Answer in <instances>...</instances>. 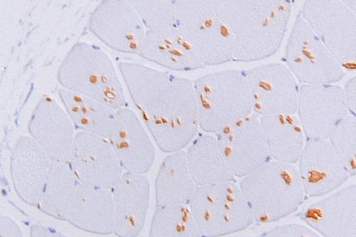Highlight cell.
<instances>
[{
	"label": "cell",
	"instance_id": "obj_25",
	"mask_svg": "<svg viewBox=\"0 0 356 237\" xmlns=\"http://www.w3.org/2000/svg\"><path fill=\"white\" fill-rule=\"evenodd\" d=\"M197 187L188 166L185 149L168 153L156 177V206L189 204Z\"/></svg>",
	"mask_w": 356,
	"mask_h": 237
},
{
	"label": "cell",
	"instance_id": "obj_14",
	"mask_svg": "<svg viewBox=\"0 0 356 237\" xmlns=\"http://www.w3.org/2000/svg\"><path fill=\"white\" fill-rule=\"evenodd\" d=\"M235 177L242 178L271 158L259 116L254 113L215 133Z\"/></svg>",
	"mask_w": 356,
	"mask_h": 237
},
{
	"label": "cell",
	"instance_id": "obj_21",
	"mask_svg": "<svg viewBox=\"0 0 356 237\" xmlns=\"http://www.w3.org/2000/svg\"><path fill=\"white\" fill-rule=\"evenodd\" d=\"M113 204V234L136 237L142 231L150 201V184L145 174L124 171L111 188Z\"/></svg>",
	"mask_w": 356,
	"mask_h": 237
},
{
	"label": "cell",
	"instance_id": "obj_5",
	"mask_svg": "<svg viewBox=\"0 0 356 237\" xmlns=\"http://www.w3.org/2000/svg\"><path fill=\"white\" fill-rule=\"evenodd\" d=\"M200 128L216 133L252 113L246 71L224 70L193 81Z\"/></svg>",
	"mask_w": 356,
	"mask_h": 237
},
{
	"label": "cell",
	"instance_id": "obj_30",
	"mask_svg": "<svg viewBox=\"0 0 356 237\" xmlns=\"http://www.w3.org/2000/svg\"><path fill=\"white\" fill-rule=\"evenodd\" d=\"M224 25L235 35L248 22L257 0H211Z\"/></svg>",
	"mask_w": 356,
	"mask_h": 237
},
{
	"label": "cell",
	"instance_id": "obj_20",
	"mask_svg": "<svg viewBox=\"0 0 356 237\" xmlns=\"http://www.w3.org/2000/svg\"><path fill=\"white\" fill-rule=\"evenodd\" d=\"M108 140L124 171L146 174L152 167L154 145L141 119L129 106L116 110L115 126Z\"/></svg>",
	"mask_w": 356,
	"mask_h": 237
},
{
	"label": "cell",
	"instance_id": "obj_19",
	"mask_svg": "<svg viewBox=\"0 0 356 237\" xmlns=\"http://www.w3.org/2000/svg\"><path fill=\"white\" fill-rule=\"evenodd\" d=\"M298 216L320 236L356 237V183L305 206Z\"/></svg>",
	"mask_w": 356,
	"mask_h": 237
},
{
	"label": "cell",
	"instance_id": "obj_12",
	"mask_svg": "<svg viewBox=\"0 0 356 237\" xmlns=\"http://www.w3.org/2000/svg\"><path fill=\"white\" fill-rule=\"evenodd\" d=\"M88 28L110 49L137 55L147 30L127 0H102L90 16Z\"/></svg>",
	"mask_w": 356,
	"mask_h": 237
},
{
	"label": "cell",
	"instance_id": "obj_31",
	"mask_svg": "<svg viewBox=\"0 0 356 237\" xmlns=\"http://www.w3.org/2000/svg\"><path fill=\"white\" fill-rule=\"evenodd\" d=\"M264 237H318L320 236L307 224L289 223L277 225L264 232Z\"/></svg>",
	"mask_w": 356,
	"mask_h": 237
},
{
	"label": "cell",
	"instance_id": "obj_22",
	"mask_svg": "<svg viewBox=\"0 0 356 237\" xmlns=\"http://www.w3.org/2000/svg\"><path fill=\"white\" fill-rule=\"evenodd\" d=\"M138 55L171 72L206 67L193 45L175 26L147 28Z\"/></svg>",
	"mask_w": 356,
	"mask_h": 237
},
{
	"label": "cell",
	"instance_id": "obj_18",
	"mask_svg": "<svg viewBox=\"0 0 356 237\" xmlns=\"http://www.w3.org/2000/svg\"><path fill=\"white\" fill-rule=\"evenodd\" d=\"M29 135L54 161L67 162L76 130L62 104L43 95L28 122Z\"/></svg>",
	"mask_w": 356,
	"mask_h": 237
},
{
	"label": "cell",
	"instance_id": "obj_29",
	"mask_svg": "<svg viewBox=\"0 0 356 237\" xmlns=\"http://www.w3.org/2000/svg\"><path fill=\"white\" fill-rule=\"evenodd\" d=\"M343 160L351 177L356 175V117L350 113L328 138Z\"/></svg>",
	"mask_w": 356,
	"mask_h": 237
},
{
	"label": "cell",
	"instance_id": "obj_28",
	"mask_svg": "<svg viewBox=\"0 0 356 237\" xmlns=\"http://www.w3.org/2000/svg\"><path fill=\"white\" fill-rule=\"evenodd\" d=\"M146 28L175 26L176 0H127Z\"/></svg>",
	"mask_w": 356,
	"mask_h": 237
},
{
	"label": "cell",
	"instance_id": "obj_2",
	"mask_svg": "<svg viewBox=\"0 0 356 237\" xmlns=\"http://www.w3.org/2000/svg\"><path fill=\"white\" fill-rule=\"evenodd\" d=\"M37 208L55 219L88 233L113 234V204L111 189L87 183L69 163L53 161Z\"/></svg>",
	"mask_w": 356,
	"mask_h": 237
},
{
	"label": "cell",
	"instance_id": "obj_11",
	"mask_svg": "<svg viewBox=\"0 0 356 237\" xmlns=\"http://www.w3.org/2000/svg\"><path fill=\"white\" fill-rule=\"evenodd\" d=\"M252 111L259 116L296 113L300 83L284 63L246 71Z\"/></svg>",
	"mask_w": 356,
	"mask_h": 237
},
{
	"label": "cell",
	"instance_id": "obj_1",
	"mask_svg": "<svg viewBox=\"0 0 356 237\" xmlns=\"http://www.w3.org/2000/svg\"><path fill=\"white\" fill-rule=\"evenodd\" d=\"M118 70L158 147L167 154L185 149L200 128L194 82L137 63L121 62Z\"/></svg>",
	"mask_w": 356,
	"mask_h": 237
},
{
	"label": "cell",
	"instance_id": "obj_16",
	"mask_svg": "<svg viewBox=\"0 0 356 237\" xmlns=\"http://www.w3.org/2000/svg\"><path fill=\"white\" fill-rule=\"evenodd\" d=\"M297 163L307 197L329 195L352 177L329 139H307Z\"/></svg>",
	"mask_w": 356,
	"mask_h": 237
},
{
	"label": "cell",
	"instance_id": "obj_34",
	"mask_svg": "<svg viewBox=\"0 0 356 237\" xmlns=\"http://www.w3.org/2000/svg\"><path fill=\"white\" fill-rule=\"evenodd\" d=\"M30 236H63L56 229L42 224H33L30 228Z\"/></svg>",
	"mask_w": 356,
	"mask_h": 237
},
{
	"label": "cell",
	"instance_id": "obj_35",
	"mask_svg": "<svg viewBox=\"0 0 356 237\" xmlns=\"http://www.w3.org/2000/svg\"><path fill=\"white\" fill-rule=\"evenodd\" d=\"M355 15H356V0H339Z\"/></svg>",
	"mask_w": 356,
	"mask_h": 237
},
{
	"label": "cell",
	"instance_id": "obj_33",
	"mask_svg": "<svg viewBox=\"0 0 356 237\" xmlns=\"http://www.w3.org/2000/svg\"><path fill=\"white\" fill-rule=\"evenodd\" d=\"M343 87L346 94L348 112L356 117V75L350 78Z\"/></svg>",
	"mask_w": 356,
	"mask_h": 237
},
{
	"label": "cell",
	"instance_id": "obj_27",
	"mask_svg": "<svg viewBox=\"0 0 356 237\" xmlns=\"http://www.w3.org/2000/svg\"><path fill=\"white\" fill-rule=\"evenodd\" d=\"M149 234L151 237L201 236L189 204L156 206Z\"/></svg>",
	"mask_w": 356,
	"mask_h": 237
},
{
	"label": "cell",
	"instance_id": "obj_6",
	"mask_svg": "<svg viewBox=\"0 0 356 237\" xmlns=\"http://www.w3.org/2000/svg\"><path fill=\"white\" fill-rule=\"evenodd\" d=\"M189 206L201 236L230 235L246 229L254 222L236 181L197 186Z\"/></svg>",
	"mask_w": 356,
	"mask_h": 237
},
{
	"label": "cell",
	"instance_id": "obj_26",
	"mask_svg": "<svg viewBox=\"0 0 356 237\" xmlns=\"http://www.w3.org/2000/svg\"><path fill=\"white\" fill-rule=\"evenodd\" d=\"M58 96L76 131L106 138L111 136L115 124L116 110L63 88L59 89Z\"/></svg>",
	"mask_w": 356,
	"mask_h": 237
},
{
	"label": "cell",
	"instance_id": "obj_17",
	"mask_svg": "<svg viewBox=\"0 0 356 237\" xmlns=\"http://www.w3.org/2000/svg\"><path fill=\"white\" fill-rule=\"evenodd\" d=\"M53 161L29 135L15 142L10 160L11 180L16 194L26 204L38 206Z\"/></svg>",
	"mask_w": 356,
	"mask_h": 237
},
{
	"label": "cell",
	"instance_id": "obj_9",
	"mask_svg": "<svg viewBox=\"0 0 356 237\" xmlns=\"http://www.w3.org/2000/svg\"><path fill=\"white\" fill-rule=\"evenodd\" d=\"M284 63L300 84L337 83L346 73L300 13L287 39Z\"/></svg>",
	"mask_w": 356,
	"mask_h": 237
},
{
	"label": "cell",
	"instance_id": "obj_23",
	"mask_svg": "<svg viewBox=\"0 0 356 237\" xmlns=\"http://www.w3.org/2000/svg\"><path fill=\"white\" fill-rule=\"evenodd\" d=\"M185 152L189 170L197 186L236 181L215 134L198 133Z\"/></svg>",
	"mask_w": 356,
	"mask_h": 237
},
{
	"label": "cell",
	"instance_id": "obj_32",
	"mask_svg": "<svg viewBox=\"0 0 356 237\" xmlns=\"http://www.w3.org/2000/svg\"><path fill=\"white\" fill-rule=\"evenodd\" d=\"M0 235L1 237H22L23 231L10 217L1 215L0 217Z\"/></svg>",
	"mask_w": 356,
	"mask_h": 237
},
{
	"label": "cell",
	"instance_id": "obj_10",
	"mask_svg": "<svg viewBox=\"0 0 356 237\" xmlns=\"http://www.w3.org/2000/svg\"><path fill=\"white\" fill-rule=\"evenodd\" d=\"M299 13L346 71H356V15L339 0H305Z\"/></svg>",
	"mask_w": 356,
	"mask_h": 237
},
{
	"label": "cell",
	"instance_id": "obj_7",
	"mask_svg": "<svg viewBox=\"0 0 356 237\" xmlns=\"http://www.w3.org/2000/svg\"><path fill=\"white\" fill-rule=\"evenodd\" d=\"M175 27L205 66L234 60V35L220 21L211 0H176Z\"/></svg>",
	"mask_w": 356,
	"mask_h": 237
},
{
	"label": "cell",
	"instance_id": "obj_24",
	"mask_svg": "<svg viewBox=\"0 0 356 237\" xmlns=\"http://www.w3.org/2000/svg\"><path fill=\"white\" fill-rule=\"evenodd\" d=\"M272 159L297 163L307 140L296 113L259 116Z\"/></svg>",
	"mask_w": 356,
	"mask_h": 237
},
{
	"label": "cell",
	"instance_id": "obj_15",
	"mask_svg": "<svg viewBox=\"0 0 356 237\" xmlns=\"http://www.w3.org/2000/svg\"><path fill=\"white\" fill-rule=\"evenodd\" d=\"M83 181L111 189L124 170L108 138L76 131L67 161Z\"/></svg>",
	"mask_w": 356,
	"mask_h": 237
},
{
	"label": "cell",
	"instance_id": "obj_3",
	"mask_svg": "<svg viewBox=\"0 0 356 237\" xmlns=\"http://www.w3.org/2000/svg\"><path fill=\"white\" fill-rule=\"evenodd\" d=\"M238 186L257 223L287 217L307 198L297 166L273 159L241 178Z\"/></svg>",
	"mask_w": 356,
	"mask_h": 237
},
{
	"label": "cell",
	"instance_id": "obj_13",
	"mask_svg": "<svg viewBox=\"0 0 356 237\" xmlns=\"http://www.w3.org/2000/svg\"><path fill=\"white\" fill-rule=\"evenodd\" d=\"M296 114L307 139H328L349 114L343 87L300 84Z\"/></svg>",
	"mask_w": 356,
	"mask_h": 237
},
{
	"label": "cell",
	"instance_id": "obj_4",
	"mask_svg": "<svg viewBox=\"0 0 356 237\" xmlns=\"http://www.w3.org/2000/svg\"><path fill=\"white\" fill-rule=\"evenodd\" d=\"M61 88L94 99L115 110L128 106L117 70L99 47L77 42L67 51L57 72Z\"/></svg>",
	"mask_w": 356,
	"mask_h": 237
},
{
	"label": "cell",
	"instance_id": "obj_8",
	"mask_svg": "<svg viewBox=\"0 0 356 237\" xmlns=\"http://www.w3.org/2000/svg\"><path fill=\"white\" fill-rule=\"evenodd\" d=\"M291 0H257L245 26L234 35V60L254 62L275 54L284 39Z\"/></svg>",
	"mask_w": 356,
	"mask_h": 237
}]
</instances>
